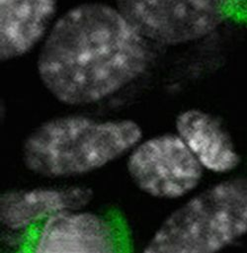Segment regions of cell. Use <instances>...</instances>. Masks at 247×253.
Segmentation results:
<instances>
[{
  "label": "cell",
  "instance_id": "cell-9",
  "mask_svg": "<svg viewBox=\"0 0 247 253\" xmlns=\"http://www.w3.org/2000/svg\"><path fill=\"white\" fill-rule=\"evenodd\" d=\"M56 12V0H0V58H20L41 44Z\"/></svg>",
  "mask_w": 247,
  "mask_h": 253
},
{
  "label": "cell",
  "instance_id": "cell-10",
  "mask_svg": "<svg viewBox=\"0 0 247 253\" xmlns=\"http://www.w3.org/2000/svg\"><path fill=\"white\" fill-rule=\"evenodd\" d=\"M243 15H245L247 17V0H245L244 2V5H243V9H242V13Z\"/></svg>",
  "mask_w": 247,
  "mask_h": 253
},
{
  "label": "cell",
  "instance_id": "cell-5",
  "mask_svg": "<svg viewBox=\"0 0 247 253\" xmlns=\"http://www.w3.org/2000/svg\"><path fill=\"white\" fill-rule=\"evenodd\" d=\"M125 170L140 193L159 201L186 199L206 175L175 131L142 137L126 154Z\"/></svg>",
  "mask_w": 247,
  "mask_h": 253
},
{
  "label": "cell",
  "instance_id": "cell-2",
  "mask_svg": "<svg viewBox=\"0 0 247 253\" xmlns=\"http://www.w3.org/2000/svg\"><path fill=\"white\" fill-rule=\"evenodd\" d=\"M142 137L140 125L128 118L65 114L35 126L23 139L20 156L25 169L37 177L73 179L125 157Z\"/></svg>",
  "mask_w": 247,
  "mask_h": 253
},
{
  "label": "cell",
  "instance_id": "cell-8",
  "mask_svg": "<svg viewBox=\"0 0 247 253\" xmlns=\"http://www.w3.org/2000/svg\"><path fill=\"white\" fill-rule=\"evenodd\" d=\"M174 131L206 174L221 178L239 173L242 150L229 127L215 114L197 107L185 109L176 116Z\"/></svg>",
  "mask_w": 247,
  "mask_h": 253
},
{
  "label": "cell",
  "instance_id": "cell-7",
  "mask_svg": "<svg viewBox=\"0 0 247 253\" xmlns=\"http://www.w3.org/2000/svg\"><path fill=\"white\" fill-rule=\"evenodd\" d=\"M92 190L81 184H50L11 189L0 196V224L12 235H30L48 218L87 208Z\"/></svg>",
  "mask_w": 247,
  "mask_h": 253
},
{
  "label": "cell",
  "instance_id": "cell-4",
  "mask_svg": "<svg viewBox=\"0 0 247 253\" xmlns=\"http://www.w3.org/2000/svg\"><path fill=\"white\" fill-rule=\"evenodd\" d=\"M245 0H116L147 41L166 46L200 42L242 13Z\"/></svg>",
  "mask_w": 247,
  "mask_h": 253
},
{
  "label": "cell",
  "instance_id": "cell-6",
  "mask_svg": "<svg viewBox=\"0 0 247 253\" xmlns=\"http://www.w3.org/2000/svg\"><path fill=\"white\" fill-rule=\"evenodd\" d=\"M35 253H112L122 250L119 227L87 208L62 211L44 221L28 239Z\"/></svg>",
  "mask_w": 247,
  "mask_h": 253
},
{
  "label": "cell",
  "instance_id": "cell-1",
  "mask_svg": "<svg viewBox=\"0 0 247 253\" xmlns=\"http://www.w3.org/2000/svg\"><path fill=\"white\" fill-rule=\"evenodd\" d=\"M148 61V42L117 7L87 2L52 23L40 44L36 70L59 104L88 107L133 84Z\"/></svg>",
  "mask_w": 247,
  "mask_h": 253
},
{
  "label": "cell",
  "instance_id": "cell-3",
  "mask_svg": "<svg viewBox=\"0 0 247 253\" xmlns=\"http://www.w3.org/2000/svg\"><path fill=\"white\" fill-rule=\"evenodd\" d=\"M247 240V176L202 186L161 220L145 253H216Z\"/></svg>",
  "mask_w": 247,
  "mask_h": 253
}]
</instances>
